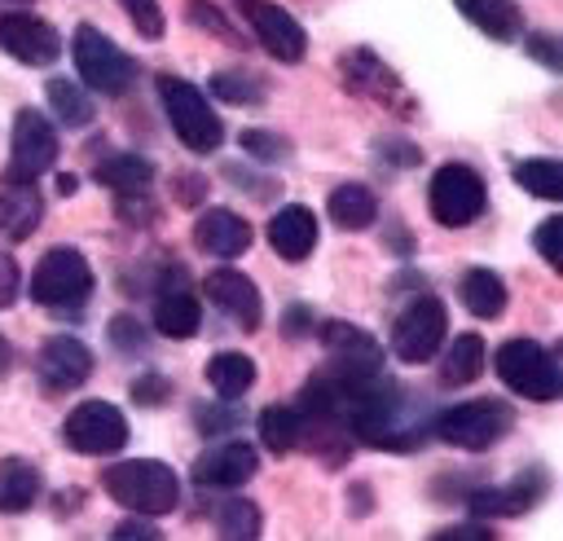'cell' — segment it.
<instances>
[{
    "mask_svg": "<svg viewBox=\"0 0 563 541\" xmlns=\"http://www.w3.org/2000/svg\"><path fill=\"white\" fill-rule=\"evenodd\" d=\"M35 374L48 391H70V387H84L92 378V352L84 339L75 334H53L44 339L40 356H35Z\"/></svg>",
    "mask_w": 563,
    "mask_h": 541,
    "instance_id": "17",
    "label": "cell"
},
{
    "mask_svg": "<svg viewBox=\"0 0 563 541\" xmlns=\"http://www.w3.org/2000/svg\"><path fill=\"white\" fill-rule=\"evenodd\" d=\"M18 286H22L18 260L0 251V312H4V308H13V299H18Z\"/></svg>",
    "mask_w": 563,
    "mask_h": 541,
    "instance_id": "45",
    "label": "cell"
},
{
    "mask_svg": "<svg viewBox=\"0 0 563 541\" xmlns=\"http://www.w3.org/2000/svg\"><path fill=\"white\" fill-rule=\"evenodd\" d=\"M132 400H136V405H145V409L167 405V400H172V378H167V374H158V369H150V374L132 378Z\"/></svg>",
    "mask_w": 563,
    "mask_h": 541,
    "instance_id": "39",
    "label": "cell"
},
{
    "mask_svg": "<svg viewBox=\"0 0 563 541\" xmlns=\"http://www.w3.org/2000/svg\"><path fill=\"white\" fill-rule=\"evenodd\" d=\"M119 216L132 220V224H154L158 220V207L145 194H119Z\"/></svg>",
    "mask_w": 563,
    "mask_h": 541,
    "instance_id": "43",
    "label": "cell"
},
{
    "mask_svg": "<svg viewBox=\"0 0 563 541\" xmlns=\"http://www.w3.org/2000/svg\"><path fill=\"white\" fill-rule=\"evenodd\" d=\"M282 330H286V339H303L308 330H317V321H312V312H308L303 303H290V308L282 312Z\"/></svg>",
    "mask_w": 563,
    "mask_h": 541,
    "instance_id": "47",
    "label": "cell"
},
{
    "mask_svg": "<svg viewBox=\"0 0 563 541\" xmlns=\"http://www.w3.org/2000/svg\"><path fill=\"white\" fill-rule=\"evenodd\" d=\"M53 163H57V128L35 106H22L13 114L9 163L0 172V185H35Z\"/></svg>",
    "mask_w": 563,
    "mask_h": 541,
    "instance_id": "6",
    "label": "cell"
},
{
    "mask_svg": "<svg viewBox=\"0 0 563 541\" xmlns=\"http://www.w3.org/2000/svg\"><path fill=\"white\" fill-rule=\"evenodd\" d=\"M374 154L387 163V167H418L422 163V150L413 141H400V136H378L374 141Z\"/></svg>",
    "mask_w": 563,
    "mask_h": 541,
    "instance_id": "40",
    "label": "cell"
},
{
    "mask_svg": "<svg viewBox=\"0 0 563 541\" xmlns=\"http://www.w3.org/2000/svg\"><path fill=\"white\" fill-rule=\"evenodd\" d=\"M202 290H207V299L238 325V330H260V321H264V299H260V286L246 277V273H238V268H211L207 277H202Z\"/></svg>",
    "mask_w": 563,
    "mask_h": 541,
    "instance_id": "16",
    "label": "cell"
},
{
    "mask_svg": "<svg viewBox=\"0 0 563 541\" xmlns=\"http://www.w3.org/2000/svg\"><path fill=\"white\" fill-rule=\"evenodd\" d=\"M211 92L229 106H264L268 101V84L251 70H216L211 75Z\"/></svg>",
    "mask_w": 563,
    "mask_h": 541,
    "instance_id": "34",
    "label": "cell"
},
{
    "mask_svg": "<svg viewBox=\"0 0 563 541\" xmlns=\"http://www.w3.org/2000/svg\"><path fill=\"white\" fill-rule=\"evenodd\" d=\"M75 189H79V176H70V172H62V176H57V194H66V198H70Z\"/></svg>",
    "mask_w": 563,
    "mask_h": 541,
    "instance_id": "51",
    "label": "cell"
},
{
    "mask_svg": "<svg viewBox=\"0 0 563 541\" xmlns=\"http://www.w3.org/2000/svg\"><path fill=\"white\" fill-rule=\"evenodd\" d=\"M545 493H550V471H545V466H528V471H519L510 484L471 488V493H466V510H471L475 519H510V515L532 510Z\"/></svg>",
    "mask_w": 563,
    "mask_h": 541,
    "instance_id": "13",
    "label": "cell"
},
{
    "mask_svg": "<svg viewBox=\"0 0 563 541\" xmlns=\"http://www.w3.org/2000/svg\"><path fill=\"white\" fill-rule=\"evenodd\" d=\"M427 207H431L435 224H444V229H466L471 220L484 216V207H488V185H484V176H479L475 167H466V163H444V167H435V176H431V185H427Z\"/></svg>",
    "mask_w": 563,
    "mask_h": 541,
    "instance_id": "8",
    "label": "cell"
},
{
    "mask_svg": "<svg viewBox=\"0 0 563 541\" xmlns=\"http://www.w3.org/2000/svg\"><path fill=\"white\" fill-rule=\"evenodd\" d=\"M559 233H563V216H545V220L537 224V233H532V242H537V251H541V260H545L550 268H559V264H563Z\"/></svg>",
    "mask_w": 563,
    "mask_h": 541,
    "instance_id": "41",
    "label": "cell"
},
{
    "mask_svg": "<svg viewBox=\"0 0 563 541\" xmlns=\"http://www.w3.org/2000/svg\"><path fill=\"white\" fill-rule=\"evenodd\" d=\"M260 444L268 453H290L299 449V409L295 405H268L260 409Z\"/></svg>",
    "mask_w": 563,
    "mask_h": 541,
    "instance_id": "32",
    "label": "cell"
},
{
    "mask_svg": "<svg viewBox=\"0 0 563 541\" xmlns=\"http://www.w3.org/2000/svg\"><path fill=\"white\" fill-rule=\"evenodd\" d=\"M462 303L479 321H497L506 312V281L493 268H466L462 273Z\"/></svg>",
    "mask_w": 563,
    "mask_h": 541,
    "instance_id": "27",
    "label": "cell"
},
{
    "mask_svg": "<svg viewBox=\"0 0 563 541\" xmlns=\"http://www.w3.org/2000/svg\"><path fill=\"white\" fill-rule=\"evenodd\" d=\"M238 145H242V154H251V158H260V163H282V158H290V150H295L282 132H268V128H246V132L238 136Z\"/></svg>",
    "mask_w": 563,
    "mask_h": 541,
    "instance_id": "36",
    "label": "cell"
},
{
    "mask_svg": "<svg viewBox=\"0 0 563 541\" xmlns=\"http://www.w3.org/2000/svg\"><path fill=\"white\" fill-rule=\"evenodd\" d=\"M101 488L106 497H114L119 506H128L132 515H172L180 506V479L167 462L158 457H128L101 471Z\"/></svg>",
    "mask_w": 563,
    "mask_h": 541,
    "instance_id": "1",
    "label": "cell"
},
{
    "mask_svg": "<svg viewBox=\"0 0 563 541\" xmlns=\"http://www.w3.org/2000/svg\"><path fill=\"white\" fill-rule=\"evenodd\" d=\"M325 211H330V220H334L339 229L356 233V229H369V224L378 220V198H374L369 185H361V180H343V185L330 189Z\"/></svg>",
    "mask_w": 563,
    "mask_h": 541,
    "instance_id": "24",
    "label": "cell"
},
{
    "mask_svg": "<svg viewBox=\"0 0 563 541\" xmlns=\"http://www.w3.org/2000/svg\"><path fill=\"white\" fill-rule=\"evenodd\" d=\"M185 13H189V22H194L198 31L216 35L220 44H229V48H242V44H246V40L233 31V22H229V18H224V13H220L211 0H189V4H185Z\"/></svg>",
    "mask_w": 563,
    "mask_h": 541,
    "instance_id": "35",
    "label": "cell"
},
{
    "mask_svg": "<svg viewBox=\"0 0 563 541\" xmlns=\"http://www.w3.org/2000/svg\"><path fill=\"white\" fill-rule=\"evenodd\" d=\"M114 537H119V541H128V537H145V541H158L163 532L150 523V515H136V519H123V523L114 528Z\"/></svg>",
    "mask_w": 563,
    "mask_h": 541,
    "instance_id": "49",
    "label": "cell"
},
{
    "mask_svg": "<svg viewBox=\"0 0 563 541\" xmlns=\"http://www.w3.org/2000/svg\"><path fill=\"white\" fill-rule=\"evenodd\" d=\"M260 471V453L246 440H220L194 457V484L198 488H238Z\"/></svg>",
    "mask_w": 563,
    "mask_h": 541,
    "instance_id": "19",
    "label": "cell"
},
{
    "mask_svg": "<svg viewBox=\"0 0 563 541\" xmlns=\"http://www.w3.org/2000/svg\"><path fill=\"white\" fill-rule=\"evenodd\" d=\"M158 101H163L167 123H172V132L180 136L185 150L211 154V150L224 145V123H220V114L211 110V101L202 97L198 84H189L180 75H158Z\"/></svg>",
    "mask_w": 563,
    "mask_h": 541,
    "instance_id": "2",
    "label": "cell"
},
{
    "mask_svg": "<svg viewBox=\"0 0 563 541\" xmlns=\"http://www.w3.org/2000/svg\"><path fill=\"white\" fill-rule=\"evenodd\" d=\"M44 475L26 457H0V515H22L35 506Z\"/></svg>",
    "mask_w": 563,
    "mask_h": 541,
    "instance_id": "25",
    "label": "cell"
},
{
    "mask_svg": "<svg viewBox=\"0 0 563 541\" xmlns=\"http://www.w3.org/2000/svg\"><path fill=\"white\" fill-rule=\"evenodd\" d=\"M233 4H238L242 22L251 26V35L260 40V48H264L268 57L286 62V66L303 62V53H308V31L295 22V13H286V9L273 4V0H233Z\"/></svg>",
    "mask_w": 563,
    "mask_h": 541,
    "instance_id": "12",
    "label": "cell"
},
{
    "mask_svg": "<svg viewBox=\"0 0 563 541\" xmlns=\"http://www.w3.org/2000/svg\"><path fill=\"white\" fill-rule=\"evenodd\" d=\"M106 334H110V343H114L123 356H141V352H145V330H141V321L128 317V312H119Z\"/></svg>",
    "mask_w": 563,
    "mask_h": 541,
    "instance_id": "38",
    "label": "cell"
},
{
    "mask_svg": "<svg viewBox=\"0 0 563 541\" xmlns=\"http://www.w3.org/2000/svg\"><path fill=\"white\" fill-rule=\"evenodd\" d=\"M92 295V264L75 246H53L31 273V299L48 312H79Z\"/></svg>",
    "mask_w": 563,
    "mask_h": 541,
    "instance_id": "3",
    "label": "cell"
},
{
    "mask_svg": "<svg viewBox=\"0 0 563 541\" xmlns=\"http://www.w3.org/2000/svg\"><path fill=\"white\" fill-rule=\"evenodd\" d=\"M339 79H343L347 92L369 97L374 106H383V110H391V114H405V119H409V114L418 110L413 97H409V88H405V79H400L374 48H365V44L339 53Z\"/></svg>",
    "mask_w": 563,
    "mask_h": 541,
    "instance_id": "9",
    "label": "cell"
},
{
    "mask_svg": "<svg viewBox=\"0 0 563 541\" xmlns=\"http://www.w3.org/2000/svg\"><path fill=\"white\" fill-rule=\"evenodd\" d=\"M317 339L330 352V365H339V369H352V374H378L383 369V343L352 321H321Z\"/></svg>",
    "mask_w": 563,
    "mask_h": 541,
    "instance_id": "18",
    "label": "cell"
},
{
    "mask_svg": "<svg viewBox=\"0 0 563 541\" xmlns=\"http://www.w3.org/2000/svg\"><path fill=\"white\" fill-rule=\"evenodd\" d=\"M251 242H255L251 224H246L238 211H229V207H207V211L194 220V246H198L202 255L238 260L242 251H251Z\"/></svg>",
    "mask_w": 563,
    "mask_h": 541,
    "instance_id": "20",
    "label": "cell"
},
{
    "mask_svg": "<svg viewBox=\"0 0 563 541\" xmlns=\"http://www.w3.org/2000/svg\"><path fill=\"white\" fill-rule=\"evenodd\" d=\"M13 4H31V0H13Z\"/></svg>",
    "mask_w": 563,
    "mask_h": 541,
    "instance_id": "52",
    "label": "cell"
},
{
    "mask_svg": "<svg viewBox=\"0 0 563 541\" xmlns=\"http://www.w3.org/2000/svg\"><path fill=\"white\" fill-rule=\"evenodd\" d=\"M493 369L497 378L523 396V400H559L563 391V374H559V361L537 343V339H506L497 352H493Z\"/></svg>",
    "mask_w": 563,
    "mask_h": 541,
    "instance_id": "4",
    "label": "cell"
},
{
    "mask_svg": "<svg viewBox=\"0 0 563 541\" xmlns=\"http://www.w3.org/2000/svg\"><path fill=\"white\" fill-rule=\"evenodd\" d=\"M211 519H216V532L229 537V541H255V537L264 532V515H260V506L246 501V497H229V501H220Z\"/></svg>",
    "mask_w": 563,
    "mask_h": 541,
    "instance_id": "33",
    "label": "cell"
},
{
    "mask_svg": "<svg viewBox=\"0 0 563 541\" xmlns=\"http://www.w3.org/2000/svg\"><path fill=\"white\" fill-rule=\"evenodd\" d=\"M444 334H449V308L435 295H413L391 325V352L405 365H422L440 352Z\"/></svg>",
    "mask_w": 563,
    "mask_h": 541,
    "instance_id": "10",
    "label": "cell"
},
{
    "mask_svg": "<svg viewBox=\"0 0 563 541\" xmlns=\"http://www.w3.org/2000/svg\"><path fill=\"white\" fill-rule=\"evenodd\" d=\"M435 537H440V541H493V528L479 519V523H453V528H440Z\"/></svg>",
    "mask_w": 563,
    "mask_h": 541,
    "instance_id": "48",
    "label": "cell"
},
{
    "mask_svg": "<svg viewBox=\"0 0 563 541\" xmlns=\"http://www.w3.org/2000/svg\"><path fill=\"white\" fill-rule=\"evenodd\" d=\"M268 246L282 260H290V264L308 260L317 251V216L303 202H290V207L273 211V220H268Z\"/></svg>",
    "mask_w": 563,
    "mask_h": 541,
    "instance_id": "21",
    "label": "cell"
},
{
    "mask_svg": "<svg viewBox=\"0 0 563 541\" xmlns=\"http://www.w3.org/2000/svg\"><path fill=\"white\" fill-rule=\"evenodd\" d=\"M484 365H488L484 339H479V334H457V339L449 343L444 361H440V383H444V387H466V383H475V378L484 374Z\"/></svg>",
    "mask_w": 563,
    "mask_h": 541,
    "instance_id": "28",
    "label": "cell"
},
{
    "mask_svg": "<svg viewBox=\"0 0 563 541\" xmlns=\"http://www.w3.org/2000/svg\"><path fill=\"white\" fill-rule=\"evenodd\" d=\"M194 418H198V427H202L207 435H220V431H229V427H238V422H242L233 409H207V405H198V413H194Z\"/></svg>",
    "mask_w": 563,
    "mask_h": 541,
    "instance_id": "46",
    "label": "cell"
},
{
    "mask_svg": "<svg viewBox=\"0 0 563 541\" xmlns=\"http://www.w3.org/2000/svg\"><path fill=\"white\" fill-rule=\"evenodd\" d=\"M515 185L528 189L532 198H545V202H559L563 198V167L554 158H519L510 167Z\"/></svg>",
    "mask_w": 563,
    "mask_h": 541,
    "instance_id": "31",
    "label": "cell"
},
{
    "mask_svg": "<svg viewBox=\"0 0 563 541\" xmlns=\"http://www.w3.org/2000/svg\"><path fill=\"white\" fill-rule=\"evenodd\" d=\"M44 220V198L35 185H0V233L9 242H22L40 229Z\"/></svg>",
    "mask_w": 563,
    "mask_h": 541,
    "instance_id": "22",
    "label": "cell"
},
{
    "mask_svg": "<svg viewBox=\"0 0 563 541\" xmlns=\"http://www.w3.org/2000/svg\"><path fill=\"white\" fill-rule=\"evenodd\" d=\"M44 97H48L53 114H57L66 128H88V123L97 119V106H92V97H88L79 84H70L66 75H53V79L44 84Z\"/></svg>",
    "mask_w": 563,
    "mask_h": 541,
    "instance_id": "30",
    "label": "cell"
},
{
    "mask_svg": "<svg viewBox=\"0 0 563 541\" xmlns=\"http://www.w3.org/2000/svg\"><path fill=\"white\" fill-rule=\"evenodd\" d=\"M207 383H211V391L216 396H224V400H238V396H246L251 387H255V361L246 356V352H216L211 361H207Z\"/></svg>",
    "mask_w": 563,
    "mask_h": 541,
    "instance_id": "29",
    "label": "cell"
},
{
    "mask_svg": "<svg viewBox=\"0 0 563 541\" xmlns=\"http://www.w3.org/2000/svg\"><path fill=\"white\" fill-rule=\"evenodd\" d=\"M453 4H457V13H462L475 31H484V35L497 40V44L519 40V31H523V13H519L515 0H453Z\"/></svg>",
    "mask_w": 563,
    "mask_h": 541,
    "instance_id": "23",
    "label": "cell"
},
{
    "mask_svg": "<svg viewBox=\"0 0 563 541\" xmlns=\"http://www.w3.org/2000/svg\"><path fill=\"white\" fill-rule=\"evenodd\" d=\"M510 427H515V409L506 400H493V396L462 400V405L435 413V435L453 449H466V453L493 449Z\"/></svg>",
    "mask_w": 563,
    "mask_h": 541,
    "instance_id": "5",
    "label": "cell"
},
{
    "mask_svg": "<svg viewBox=\"0 0 563 541\" xmlns=\"http://www.w3.org/2000/svg\"><path fill=\"white\" fill-rule=\"evenodd\" d=\"M9 369H13V347H9V339L0 334V378H4Z\"/></svg>",
    "mask_w": 563,
    "mask_h": 541,
    "instance_id": "50",
    "label": "cell"
},
{
    "mask_svg": "<svg viewBox=\"0 0 563 541\" xmlns=\"http://www.w3.org/2000/svg\"><path fill=\"white\" fill-rule=\"evenodd\" d=\"M523 48H528V57H537V62H541V66H550V70H559V66H563L559 40H554V35H545V31H532V35L523 40Z\"/></svg>",
    "mask_w": 563,
    "mask_h": 541,
    "instance_id": "42",
    "label": "cell"
},
{
    "mask_svg": "<svg viewBox=\"0 0 563 541\" xmlns=\"http://www.w3.org/2000/svg\"><path fill=\"white\" fill-rule=\"evenodd\" d=\"M202 189H207V180H202L198 172H180V176H172V194H176L180 207H198V202H202Z\"/></svg>",
    "mask_w": 563,
    "mask_h": 541,
    "instance_id": "44",
    "label": "cell"
},
{
    "mask_svg": "<svg viewBox=\"0 0 563 541\" xmlns=\"http://www.w3.org/2000/svg\"><path fill=\"white\" fill-rule=\"evenodd\" d=\"M119 4H123L128 22L136 26L141 40H163L167 18H163V4H158V0H119Z\"/></svg>",
    "mask_w": 563,
    "mask_h": 541,
    "instance_id": "37",
    "label": "cell"
},
{
    "mask_svg": "<svg viewBox=\"0 0 563 541\" xmlns=\"http://www.w3.org/2000/svg\"><path fill=\"white\" fill-rule=\"evenodd\" d=\"M62 440L84 457L119 453L128 444V418L110 400H79L62 422Z\"/></svg>",
    "mask_w": 563,
    "mask_h": 541,
    "instance_id": "11",
    "label": "cell"
},
{
    "mask_svg": "<svg viewBox=\"0 0 563 541\" xmlns=\"http://www.w3.org/2000/svg\"><path fill=\"white\" fill-rule=\"evenodd\" d=\"M92 180L106 185V189H114V194H145L150 180H154V163H150L145 154L119 150V154H106V158L92 167Z\"/></svg>",
    "mask_w": 563,
    "mask_h": 541,
    "instance_id": "26",
    "label": "cell"
},
{
    "mask_svg": "<svg viewBox=\"0 0 563 541\" xmlns=\"http://www.w3.org/2000/svg\"><path fill=\"white\" fill-rule=\"evenodd\" d=\"M202 325V308L198 295L189 290V277L180 264H167L154 290V330L163 339H194Z\"/></svg>",
    "mask_w": 563,
    "mask_h": 541,
    "instance_id": "14",
    "label": "cell"
},
{
    "mask_svg": "<svg viewBox=\"0 0 563 541\" xmlns=\"http://www.w3.org/2000/svg\"><path fill=\"white\" fill-rule=\"evenodd\" d=\"M70 53H75V70H79V79H84L92 92L119 97V92H128L132 79H136V62H132L106 31H97L92 22H84V26L75 31Z\"/></svg>",
    "mask_w": 563,
    "mask_h": 541,
    "instance_id": "7",
    "label": "cell"
},
{
    "mask_svg": "<svg viewBox=\"0 0 563 541\" xmlns=\"http://www.w3.org/2000/svg\"><path fill=\"white\" fill-rule=\"evenodd\" d=\"M0 48L22 66H53L62 57V35L35 13H0Z\"/></svg>",
    "mask_w": 563,
    "mask_h": 541,
    "instance_id": "15",
    "label": "cell"
}]
</instances>
